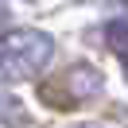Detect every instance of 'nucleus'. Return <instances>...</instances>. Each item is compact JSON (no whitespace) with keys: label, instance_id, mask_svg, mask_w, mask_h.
<instances>
[{"label":"nucleus","instance_id":"obj_1","mask_svg":"<svg viewBox=\"0 0 128 128\" xmlns=\"http://www.w3.org/2000/svg\"><path fill=\"white\" fill-rule=\"evenodd\" d=\"M50 58H54V39L39 27H20V31L0 35V82L4 86L39 78Z\"/></svg>","mask_w":128,"mask_h":128},{"label":"nucleus","instance_id":"obj_2","mask_svg":"<svg viewBox=\"0 0 128 128\" xmlns=\"http://www.w3.org/2000/svg\"><path fill=\"white\" fill-rule=\"evenodd\" d=\"M105 43H109L112 50H128V16L109 20V27H105Z\"/></svg>","mask_w":128,"mask_h":128},{"label":"nucleus","instance_id":"obj_3","mask_svg":"<svg viewBox=\"0 0 128 128\" xmlns=\"http://www.w3.org/2000/svg\"><path fill=\"white\" fill-rule=\"evenodd\" d=\"M124 82H128V62H124Z\"/></svg>","mask_w":128,"mask_h":128}]
</instances>
